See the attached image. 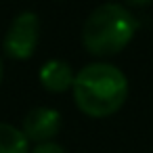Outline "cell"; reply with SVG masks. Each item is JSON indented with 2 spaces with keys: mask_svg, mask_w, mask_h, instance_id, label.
I'll return each instance as SVG.
<instances>
[{
  "mask_svg": "<svg viewBox=\"0 0 153 153\" xmlns=\"http://www.w3.org/2000/svg\"><path fill=\"white\" fill-rule=\"evenodd\" d=\"M0 80H2V61H0Z\"/></svg>",
  "mask_w": 153,
  "mask_h": 153,
  "instance_id": "9",
  "label": "cell"
},
{
  "mask_svg": "<svg viewBox=\"0 0 153 153\" xmlns=\"http://www.w3.org/2000/svg\"><path fill=\"white\" fill-rule=\"evenodd\" d=\"M38 38H40V19L36 13L25 11L13 19L11 27L4 34L2 46L11 59L23 61V59H30L34 55Z\"/></svg>",
  "mask_w": 153,
  "mask_h": 153,
  "instance_id": "3",
  "label": "cell"
},
{
  "mask_svg": "<svg viewBox=\"0 0 153 153\" xmlns=\"http://www.w3.org/2000/svg\"><path fill=\"white\" fill-rule=\"evenodd\" d=\"M128 4H132V7H145V4H149L151 0H126Z\"/></svg>",
  "mask_w": 153,
  "mask_h": 153,
  "instance_id": "8",
  "label": "cell"
},
{
  "mask_svg": "<svg viewBox=\"0 0 153 153\" xmlns=\"http://www.w3.org/2000/svg\"><path fill=\"white\" fill-rule=\"evenodd\" d=\"M32 153H65V149L61 147V145H57V143H40Z\"/></svg>",
  "mask_w": 153,
  "mask_h": 153,
  "instance_id": "7",
  "label": "cell"
},
{
  "mask_svg": "<svg viewBox=\"0 0 153 153\" xmlns=\"http://www.w3.org/2000/svg\"><path fill=\"white\" fill-rule=\"evenodd\" d=\"M23 134L27 140L48 143L61 130V113L53 107H34L23 117Z\"/></svg>",
  "mask_w": 153,
  "mask_h": 153,
  "instance_id": "4",
  "label": "cell"
},
{
  "mask_svg": "<svg viewBox=\"0 0 153 153\" xmlns=\"http://www.w3.org/2000/svg\"><path fill=\"white\" fill-rule=\"evenodd\" d=\"M74 80H76V76H74L69 63H65L61 59H51L40 69V82L51 92L67 90L69 86H74Z\"/></svg>",
  "mask_w": 153,
  "mask_h": 153,
  "instance_id": "5",
  "label": "cell"
},
{
  "mask_svg": "<svg viewBox=\"0 0 153 153\" xmlns=\"http://www.w3.org/2000/svg\"><path fill=\"white\" fill-rule=\"evenodd\" d=\"M136 30L138 21L126 7L117 2H105L86 17L82 42L92 55H115L134 38Z\"/></svg>",
  "mask_w": 153,
  "mask_h": 153,
  "instance_id": "2",
  "label": "cell"
},
{
  "mask_svg": "<svg viewBox=\"0 0 153 153\" xmlns=\"http://www.w3.org/2000/svg\"><path fill=\"white\" fill-rule=\"evenodd\" d=\"M0 153H30V140L23 130L0 122Z\"/></svg>",
  "mask_w": 153,
  "mask_h": 153,
  "instance_id": "6",
  "label": "cell"
},
{
  "mask_svg": "<svg viewBox=\"0 0 153 153\" xmlns=\"http://www.w3.org/2000/svg\"><path fill=\"white\" fill-rule=\"evenodd\" d=\"M71 88L76 105L90 117L115 113L128 97V80L111 63H88L76 74Z\"/></svg>",
  "mask_w": 153,
  "mask_h": 153,
  "instance_id": "1",
  "label": "cell"
}]
</instances>
